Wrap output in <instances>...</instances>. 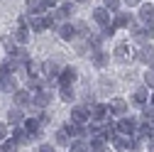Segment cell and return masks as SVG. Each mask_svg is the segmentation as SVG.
<instances>
[{
  "label": "cell",
  "mask_w": 154,
  "mask_h": 152,
  "mask_svg": "<svg viewBox=\"0 0 154 152\" xmlns=\"http://www.w3.org/2000/svg\"><path fill=\"white\" fill-rule=\"evenodd\" d=\"M115 128H118L120 135L132 138V135H137V130H140V120L134 118V116H122V118L115 120Z\"/></svg>",
  "instance_id": "obj_1"
},
{
  "label": "cell",
  "mask_w": 154,
  "mask_h": 152,
  "mask_svg": "<svg viewBox=\"0 0 154 152\" xmlns=\"http://www.w3.org/2000/svg\"><path fill=\"white\" fill-rule=\"evenodd\" d=\"M56 25V17L54 15H29V30L32 32H44V30H49V27H54Z\"/></svg>",
  "instance_id": "obj_2"
},
{
  "label": "cell",
  "mask_w": 154,
  "mask_h": 152,
  "mask_svg": "<svg viewBox=\"0 0 154 152\" xmlns=\"http://www.w3.org/2000/svg\"><path fill=\"white\" fill-rule=\"evenodd\" d=\"M108 110H110V118H122V116H127L130 103L125 98H120V96H115V98L108 101Z\"/></svg>",
  "instance_id": "obj_3"
},
{
  "label": "cell",
  "mask_w": 154,
  "mask_h": 152,
  "mask_svg": "<svg viewBox=\"0 0 154 152\" xmlns=\"http://www.w3.org/2000/svg\"><path fill=\"white\" fill-rule=\"evenodd\" d=\"M64 128V132H66V135L71 138V140H79V138H86L88 140V130H86V125H81V123H73L71 118L61 125Z\"/></svg>",
  "instance_id": "obj_4"
},
{
  "label": "cell",
  "mask_w": 154,
  "mask_h": 152,
  "mask_svg": "<svg viewBox=\"0 0 154 152\" xmlns=\"http://www.w3.org/2000/svg\"><path fill=\"white\" fill-rule=\"evenodd\" d=\"M71 120L73 123H81V125H88L91 123V106L86 103H79L71 108Z\"/></svg>",
  "instance_id": "obj_5"
},
{
  "label": "cell",
  "mask_w": 154,
  "mask_h": 152,
  "mask_svg": "<svg viewBox=\"0 0 154 152\" xmlns=\"http://www.w3.org/2000/svg\"><path fill=\"white\" fill-rule=\"evenodd\" d=\"M130 56H132L130 42H118V44H115V49H112V59L118 62V64H127Z\"/></svg>",
  "instance_id": "obj_6"
},
{
  "label": "cell",
  "mask_w": 154,
  "mask_h": 152,
  "mask_svg": "<svg viewBox=\"0 0 154 152\" xmlns=\"http://www.w3.org/2000/svg\"><path fill=\"white\" fill-rule=\"evenodd\" d=\"M108 118H110L108 103H98V101H95V103L91 106V120H93V123H105Z\"/></svg>",
  "instance_id": "obj_7"
},
{
  "label": "cell",
  "mask_w": 154,
  "mask_h": 152,
  "mask_svg": "<svg viewBox=\"0 0 154 152\" xmlns=\"http://www.w3.org/2000/svg\"><path fill=\"white\" fill-rule=\"evenodd\" d=\"M51 98H54V93H51V91H47V88H42V91L32 93V106H34V108L47 110V106H51Z\"/></svg>",
  "instance_id": "obj_8"
},
{
  "label": "cell",
  "mask_w": 154,
  "mask_h": 152,
  "mask_svg": "<svg viewBox=\"0 0 154 152\" xmlns=\"http://www.w3.org/2000/svg\"><path fill=\"white\" fill-rule=\"evenodd\" d=\"M76 79H79V69L76 66H64L61 74H59V79H56V84L59 86H73Z\"/></svg>",
  "instance_id": "obj_9"
},
{
  "label": "cell",
  "mask_w": 154,
  "mask_h": 152,
  "mask_svg": "<svg viewBox=\"0 0 154 152\" xmlns=\"http://www.w3.org/2000/svg\"><path fill=\"white\" fill-rule=\"evenodd\" d=\"M73 10H76L73 0H61V3L56 5V10H54V17L56 20H69V17L73 15Z\"/></svg>",
  "instance_id": "obj_10"
},
{
  "label": "cell",
  "mask_w": 154,
  "mask_h": 152,
  "mask_svg": "<svg viewBox=\"0 0 154 152\" xmlns=\"http://www.w3.org/2000/svg\"><path fill=\"white\" fill-rule=\"evenodd\" d=\"M134 62L152 66V64H154V47H152V44H142V47L137 49V54H134Z\"/></svg>",
  "instance_id": "obj_11"
},
{
  "label": "cell",
  "mask_w": 154,
  "mask_h": 152,
  "mask_svg": "<svg viewBox=\"0 0 154 152\" xmlns=\"http://www.w3.org/2000/svg\"><path fill=\"white\" fill-rule=\"evenodd\" d=\"M149 93H152V91H149L147 86H140V88L132 91V98H130V101L137 106V108H144V106H149Z\"/></svg>",
  "instance_id": "obj_12"
},
{
  "label": "cell",
  "mask_w": 154,
  "mask_h": 152,
  "mask_svg": "<svg viewBox=\"0 0 154 152\" xmlns=\"http://www.w3.org/2000/svg\"><path fill=\"white\" fill-rule=\"evenodd\" d=\"M22 128L29 132V138H32V140H39V138L44 135V132H42V123L37 120V118H32V116H29V118H25Z\"/></svg>",
  "instance_id": "obj_13"
},
{
  "label": "cell",
  "mask_w": 154,
  "mask_h": 152,
  "mask_svg": "<svg viewBox=\"0 0 154 152\" xmlns=\"http://www.w3.org/2000/svg\"><path fill=\"white\" fill-rule=\"evenodd\" d=\"M112 25H115V30H130L134 25V17L130 12H115L112 15Z\"/></svg>",
  "instance_id": "obj_14"
},
{
  "label": "cell",
  "mask_w": 154,
  "mask_h": 152,
  "mask_svg": "<svg viewBox=\"0 0 154 152\" xmlns=\"http://www.w3.org/2000/svg\"><path fill=\"white\" fill-rule=\"evenodd\" d=\"M91 64H93L95 69H105V66L110 64V54H108L105 49H95V52L91 54Z\"/></svg>",
  "instance_id": "obj_15"
},
{
  "label": "cell",
  "mask_w": 154,
  "mask_h": 152,
  "mask_svg": "<svg viewBox=\"0 0 154 152\" xmlns=\"http://www.w3.org/2000/svg\"><path fill=\"white\" fill-rule=\"evenodd\" d=\"M12 140H15V145L17 147H25V145H29L32 142V138H29V132L22 128V125H17V128H12V135H10Z\"/></svg>",
  "instance_id": "obj_16"
},
{
  "label": "cell",
  "mask_w": 154,
  "mask_h": 152,
  "mask_svg": "<svg viewBox=\"0 0 154 152\" xmlns=\"http://www.w3.org/2000/svg\"><path fill=\"white\" fill-rule=\"evenodd\" d=\"M59 37L64 42H76L79 40V30H76V25H71V22H64L59 27Z\"/></svg>",
  "instance_id": "obj_17"
},
{
  "label": "cell",
  "mask_w": 154,
  "mask_h": 152,
  "mask_svg": "<svg viewBox=\"0 0 154 152\" xmlns=\"http://www.w3.org/2000/svg\"><path fill=\"white\" fill-rule=\"evenodd\" d=\"M110 17H112V12H110L108 8H103V5L93 10V22H95V25H100V27L110 25Z\"/></svg>",
  "instance_id": "obj_18"
},
{
  "label": "cell",
  "mask_w": 154,
  "mask_h": 152,
  "mask_svg": "<svg viewBox=\"0 0 154 152\" xmlns=\"http://www.w3.org/2000/svg\"><path fill=\"white\" fill-rule=\"evenodd\" d=\"M15 106H17V108H27V106H32V91H27V88H17V91H15Z\"/></svg>",
  "instance_id": "obj_19"
},
{
  "label": "cell",
  "mask_w": 154,
  "mask_h": 152,
  "mask_svg": "<svg viewBox=\"0 0 154 152\" xmlns=\"http://www.w3.org/2000/svg\"><path fill=\"white\" fill-rule=\"evenodd\" d=\"M49 3L47 0H27V12L29 15H47Z\"/></svg>",
  "instance_id": "obj_20"
},
{
  "label": "cell",
  "mask_w": 154,
  "mask_h": 152,
  "mask_svg": "<svg viewBox=\"0 0 154 152\" xmlns=\"http://www.w3.org/2000/svg\"><path fill=\"white\" fill-rule=\"evenodd\" d=\"M110 147L115 150V152H130V138L127 135H115L112 140H110Z\"/></svg>",
  "instance_id": "obj_21"
},
{
  "label": "cell",
  "mask_w": 154,
  "mask_h": 152,
  "mask_svg": "<svg viewBox=\"0 0 154 152\" xmlns=\"http://www.w3.org/2000/svg\"><path fill=\"white\" fill-rule=\"evenodd\" d=\"M88 147H91V152H108L110 142L103 140L100 135H95V138H88Z\"/></svg>",
  "instance_id": "obj_22"
},
{
  "label": "cell",
  "mask_w": 154,
  "mask_h": 152,
  "mask_svg": "<svg viewBox=\"0 0 154 152\" xmlns=\"http://www.w3.org/2000/svg\"><path fill=\"white\" fill-rule=\"evenodd\" d=\"M137 17H140L144 25H147V22H154V5H152V3H142V5H140Z\"/></svg>",
  "instance_id": "obj_23"
},
{
  "label": "cell",
  "mask_w": 154,
  "mask_h": 152,
  "mask_svg": "<svg viewBox=\"0 0 154 152\" xmlns=\"http://www.w3.org/2000/svg\"><path fill=\"white\" fill-rule=\"evenodd\" d=\"M25 118H27V116L22 113V108H17V106L8 110V123H12L15 128H17V125H22V123H25Z\"/></svg>",
  "instance_id": "obj_24"
},
{
  "label": "cell",
  "mask_w": 154,
  "mask_h": 152,
  "mask_svg": "<svg viewBox=\"0 0 154 152\" xmlns=\"http://www.w3.org/2000/svg\"><path fill=\"white\" fill-rule=\"evenodd\" d=\"M12 37H15V42L20 44V47H25V44L29 42V37H32V30H29V27H17Z\"/></svg>",
  "instance_id": "obj_25"
},
{
  "label": "cell",
  "mask_w": 154,
  "mask_h": 152,
  "mask_svg": "<svg viewBox=\"0 0 154 152\" xmlns=\"http://www.w3.org/2000/svg\"><path fill=\"white\" fill-rule=\"evenodd\" d=\"M44 74H47L49 81H56V79H59V74H61V66L56 64V62H47L44 64Z\"/></svg>",
  "instance_id": "obj_26"
},
{
  "label": "cell",
  "mask_w": 154,
  "mask_h": 152,
  "mask_svg": "<svg viewBox=\"0 0 154 152\" xmlns=\"http://www.w3.org/2000/svg\"><path fill=\"white\" fill-rule=\"evenodd\" d=\"M54 145H56V147H66V150H69V145H71V138L64 132V128H59V130L54 132Z\"/></svg>",
  "instance_id": "obj_27"
},
{
  "label": "cell",
  "mask_w": 154,
  "mask_h": 152,
  "mask_svg": "<svg viewBox=\"0 0 154 152\" xmlns=\"http://www.w3.org/2000/svg\"><path fill=\"white\" fill-rule=\"evenodd\" d=\"M69 152H91V147H88V140H86V138L71 140V145H69Z\"/></svg>",
  "instance_id": "obj_28"
},
{
  "label": "cell",
  "mask_w": 154,
  "mask_h": 152,
  "mask_svg": "<svg viewBox=\"0 0 154 152\" xmlns=\"http://www.w3.org/2000/svg\"><path fill=\"white\" fill-rule=\"evenodd\" d=\"M59 98H61L64 103L76 101V91H73V86H59Z\"/></svg>",
  "instance_id": "obj_29"
},
{
  "label": "cell",
  "mask_w": 154,
  "mask_h": 152,
  "mask_svg": "<svg viewBox=\"0 0 154 152\" xmlns=\"http://www.w3.org/2000/svg\"><path fill=\"white\" fill-rule=\"evenodd\" d=\"M12 56H15V59L20 62V64H25V66L29 64V54H27V49H25V47H20V49H15V52H12Z\"/></svg>",
  "instance_id": "obj_30"
},
{
  "label": "cell",
  "mask_w": 154,
  "mask_h": 152,
  "mask_svg": "<svg viewBox=\"0 0 154 152\" xmlns=\"http://www.w3.org/2000/svg\"><path fill=\"white\" fill-rule=\"evenodd\" d=\"M120 5H122V0H103V8H108L112 15L120 12Z\"/></svg>",
  "instance_id": "obj_31"
},
{
  "label": "cell",
  "mask_w": 154,
  "mask_h": 152,
  "mask_svg": "<svg viewBox=\"0 0 154 152\" xmlns=\"http://www.w3.org/2000/svg\"><path fill=\"white\" fill-rule=\"evenodd\" d=\"M144 86H147L149 91H154V69H152V66L144 71Z\"/></svg>",
  "instance_id": "obj_32"
},
{
  "label": "cell",
  "mask_w": 154,
  "mask_h": 152,
  "mask_svg": "<svg viewBox=\"0 0 154 152\" xmlns=\"http://www.w3.org/2000/svg\"><path fill=\"white\" fill-rule=\"evenodd\" d=\"M142 34H144L147 42H152V40H154V22H147V25L142 27Z\"/></svg>",
  "instance_id": "obj_33"
},
{
  "label": "cell",
  "mask_w": 154,
  "mask_h": 152,
  "mask_svg": "<svg viewBox=\"0 0 154 152\" xmlns=\"http://www.w3.org/2000/svg\"><path fill=\"white\" fill-rule=\"evenodd\" d=\"M76 30H79V37H83V40H88V37H91V30H88L86 22H76Z\"/></svg>",
  "instance_id": "obj_34"
},
{
  "label": "cell",
  "mask_w": 154,
  "mask_h": 152,
  "mask_svg": "<svg viewBox=\"0 0 154 152\" xmlns=\"http://www.w3.org/2000/svg\"><path fill=\"white\" fill-rule=\"evenodd\" d=\"M118 32L115 30V25H105V27H100V34H103V40H110V37Z\"/></svg>",
  "instance_id": "obj_35"
},
{
  "label": "cell",
  "mask_w": 154,
  "mask_h": 152,
  "mask_svg": "<svg viewBox=\"0 0 154 152\" xmlns=\"http://www.w3.org/2000/svg\"><path fill=\"white\" fill-rule=\"evenodd\" d=\"M37 120H39V123H42V128H44V125H49V123H51V116H49L47 110H39V116H37Z\"/></svg>",
  "instance_id": "obj_36"
},
{
  "label": "cell",
  "mask_w": 154,
  "mask_h": 152,
  "mask_svg": "<svg viewBox=\"0 0 154 152\" xmlns=\"http://www.w3.org/2000/svg\"><path fill=\"white\" fill-rule=\"evenodd\" d=\"M100 88H103V91H108V88L112 91V88H115V81L108 79V76H103V79H100Z\"/></svg>",
  "instance_id": "obj_37"
},
{
  "label": "cell",
  "mask_w": 154,
  "mask_h": 152,
  "mask_svg": "<svg viewBox=\"0 0 154 152\" xmlns=\"http://www.w3.org/2000/svg\"><path fill=\"white\" fill-rule=\"evenodd\" d=\"M15 44H17V42H15V37H5V40H3V47L10 49V52H15Z\"/></svg>",
  "instance_id": "obj_38"
},
{
  "label": "cell",
  "mask_w": 154,
  "mask_h": 152,
  "mask_svg": "<svg viewBox=\"0 0 154 152\" xmlns=\"http://www.w3.org/2000/svg\"><path fill=\"white\" fill-rule=\"evenodd\" d=\"M39 152H56V145H51V142H42V145H39Z\"/></svg>",
  "instance_id": "obj_39"
},
{
  "label": "cell",
  "mask_w": 154,
  "mask_h": 152,
  "mask_svg": "<svg viewBox=\"0 0 154 152\" xmlns=\"http://www.w3.org/2000/svg\"><path fill=\"white\" fill-rule=\"evenodd\" d=\"M5 140H8V128L0 123V142H5Z\"/></svg>",
  "instance_id": "obj_40"
},
{
  "label": "cell",
  "mask_w": 154,
  "mask_h": 152,
  "mask_svg": "<svg viewBox=\"0 0 154 152\" xmlns=\"http://www.w3.org/2000/svg\"><path fill=\"white\" fill-rule=\"evenodd\" d=\"M122 3H125L127 8H140V5H142V0H122Z\"/></svg>",
  "instance_id": "obj_41"
},
{
  "label": "cell",
  "mask_w": 154,
  "mask_h": 152,
  "mask_svg": "<svg viewBox=\"0 0 154 152\" xmlns=\"http://www.w3.org/2000/svg\"><path fill=\"white\" fill-rule=\"evenodd\" d=\"M147 152H154V140H149V142H147Z\"/></svg>",
  "instance_id": "obj_42"
},
{
  "label": "cell",
  "mask_w": 154,
  "mask_h": 152,
  "mask_svg": "<svg viewBox=\"0 0 154 152\" xmlns=\"http://www.w3.org/2000/svg\"><path fill=\"white\" fill-rule=\"evenodd\" d=\"M149 106H154V91L149 93Z\"/></svg>",
  "instance_id": "obj_43"
},
{
  "label": "cell",
  "mask_w": 154,
  "mask_h": 152,
  "mask_svg": "<svg viewBox=\"0 0 154 152\" xmlns=\"http://www.w3.org/2000/svg\"><path fill=\"white\" fill-rule=\"evenodd\" d=\"M73 3H88V0H73Z\"/></svg>",
  "instance_id": "obj_44"
}]
</instances>
